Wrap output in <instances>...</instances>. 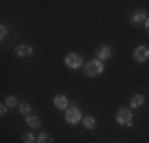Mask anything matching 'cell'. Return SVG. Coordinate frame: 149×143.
<instances>
[{
    "instance_id": "6da1fadb",
    "label": "cell",
    "mask_w": 149,
    "mask_h": 143,
    "mask_svg": "<svg viewBox=\"0 0 149 143\" xmlns=\"http://www.w3.org/2000/svg\"><path fill=\"white\" fill-rule=\"evenodd\" d=\"M102 72H103V64L98 59H94L86 64V75H89V76H97Z\"/></svg>"
},
{
    "instance_id": "7a4b0ae2",
    "label": "cell",
    "mask_w": 149,
    "mask_h": 143,
    "mask_svg": "<svg viewBox=\"0 0 149 143\" xmlns=\"http://www.w3.org/2000/svg\"><path fill=\"white\" fill-rule=\"evenodd\" d=\"M116 121L119 124H127V126H132V111L127 108H120L118 114H116Z\"/></svg>"
},
{
    "instance_id": "3957f363",
    "label": "cell",
    "mask_w": 149,
    "mask_h": 143,
    "mask_svg": "<svg viewBox=\"0 0 149 143\" xmlns=\"http://www.w3.org/2000/svg\"><path fill=\"white\" fill-rule=\"evenodd\" d=\"M65 64L68 67H72V69H78V67H81V64H83V59H81V56L76 54V53H70V54H67V57H65Z\"/></svg>"
},
{
    "instance_id": "277c9868",
    "label": "cell",
    "mask_w": 149,
    "mask_h": 143,
    "mask_svg": "<svg viewBox=\"0 0 149 143\" xmlns=\"http://www.w3.org/2000/svg\"><path fill=\"white\" fill-rule=\"evenodd\" d=\"M65 118H67V121H68L70 124H76V123H79V119H81V111L76 108V107H72V108L67 110Z\"/></svg>"
},
{
    "instance_id": "5b68a950",
    "label": "cell",
    "mask_w": 149,
    "mask_h": 143,
    "mask_svg": "<svg viewBox=\"0 0 149 143\" xmlns=\"http://www.w3.org/2000/svg\"><path fill=\"white\" fill-rule=\"evenodd\" d=\"M133 57H135V60H138V62L148 60L149 59V48H146V46H138V48L135 49V53H133Z\"/></svg>"
},
{
    "instance_id": "8992f818",
    "label": "cell",
    "mask_w": 149,
    "mask_h": 143,
    "mask_svg": "<svg viewBox=\"0 0 149 143\" xmlns=\"http://www.w3.org/2000/svg\"><path fill=\"white\" fill-rule=\"evenodd\" d=\"M95 54H97L100 59H109L113 54V49L109 48V46H106V45H102V46H98L97 49H95Z\"/></svg>"
},
{
    "instance_id": "52a82bcc",
    "label": "cell",
    "mask_w": 149,
    "mask_h": 143,
    "mask_svg": "<svg viewBox=\"0 0 149 143\" xmlns=\"http://www.w3.org/2000/svg\"><path fill=\"white\" fill-rule=\"evenodd\" d=\"M15 53H16V54L17 56H21V57H27V56H30L32 54V53H33V51H32V48H30V46H26V45H19V46H16V49H15Z\"/></svg>"
},
{
    "instance_id": "ba28073f",
    "label": "cell",
    "mask_w": 149,
    "mask_h": 143,
    "mask_svg": "<svg viewBox=\"0 0 149 143\" xmlns=\"http://www.w3.org/2000/svg\"><path fill=\"white\" fill-rule=\"evenodd\" d=\"M67 97L65 95H57V97L54 99V105H56V108H59V110H63V108H67Z\"/></svg>"
},
{
    "instance_id": "9c48e42d",
    "label": "cell",
    "mask_w": 149,
    "mask_h": 143,
    "mask_svg": "<svg viewBox=\"0 0 149 143\" xmlns=\"http://www.w3.org/2000/svg\"><path fill=\"white\" fill-rule=\"evenodd\" d=\"M143 102H144V97H143V95H140V94H138V95H135V97L132 99L130 105H132L133 108H138V107H141V105H143Z\"/></svg>"
},
{
    "instance_id": "30bf717a",
    "label": "cell",
    "mask_w": 149,
    "mask_h": 143,
    "mask_svg": "<svg viewBox=\"0 0 149 143\" xmlns=\"http://www.w3.org/2000/svg\"><path fill=\"white\" fill-rule=\"evenodd\" d=\"M84 127L86 129H94L95 127V118L94 116H86V119H84Z\"/></svg>"
},
{
    "instance_id": "8fae6325",
    "label": "cell",
    "mask_w": 149,
    "mask_h": 143,
    "mask_svg": "<svg viewBox=\"0 0 149 143\" xmlns=\"http://www.w3.org/2000/svg\"><path fill=\"white\" fill-rule=\"evenodd\" d=\"M37 142H38V143H51V142H52V138L49 137L48 134H45V132H41V134L37 137Z\"/></svg>"
},
{
    "instance_id": "7c38bea8",
    "label": "cell",
    "mask_w": 149,
    "mask_h": 143,
    "mask_svg": "<svg viewBox=\"0 0 149 143\" xmlns=\"http://www.w3.org/2000/svg\"><path fill=\"white\" fill-rule=\"evenodd\" d=\"M27 123H29L30 127H38V126H40V118H37V116H29V118H27Z\"/></svg>"
},
{
    "instance_id": "4fadbf2b",
    "label": "cell",
    "mask_w": 149,
    "mask_h": 143,
    "mask_svg": "<svg viewBox=\"0 0 149 143\" xmlns=\"http://www.w3.org/2000/svg\"><path fill=\"white\" fill-rule=\"evenodd\" d=\"M144 18H146V13H144V11H136L133 14V21H135V22H140V21H143Z\"/></svg>"
},
{
    "instance_id": "5bb4252c",
    "label": "cell",
    "mask_w": 149,
    "mask_h": 143,
    "mask_svg": "<svg viewBox=\"0 0 149 143\" xmlns=\"http://www.w3.org/2000/svg\"><path fill=\"white\" fill-rule=\"evenodd\" d=\"M22 142L24 143H33L35 142V137L32 134H24L22 135Z\"/></svg>"
},
{
    "instance_id": "9a60e30c",
    "label": "cell",
    "mask_w": 149,
    "mask_h": 143,
    "mask_svg": "<svg viewBox=\"0 0 149 143\" xmlns=\"http://www.w3.org/2000/svg\"><path fill=\"white\" fill-rule=\"evenodd\" d=\"M19 110H21V113L27 114V113L30 111V105H29V103H22V105L19 107Z\"/></svg>"
},
{
    "instance_id": "2e32d148",
    "label": "cell",
    "mask_w": 149,
    "mask_h": 143,
    "mask_svg": "<svg viewBox=\"0 0 149 143\" xmlns=\"http://www.w3.org/2000/svg\"><path fill=\"white\" fill-rule=\"evenodd\" d=\"M16 99L15 97H8L6 99V107H10V108H13V107H16Z\"/></svg>"
},
{
    "instance_id": "e0dca14e",
    "label": "cell",
    "mask_w": 149,
    "mask_h": 143,
    "mask_svg": "<svg viewBox=\"0 0 149 143\" xmlns=\"http://www.w3.org/2000/svg\"><path fill=\"white\" fill-rule=\"evenodd\" d=\"M0 29H2V34H0V38L3 40V38H5V35H6V27H5V26H2Z\"/></svg>"
},
{
    "instance_id": "ac0fdd59",
    "label": "cell",
    "mask_w": 149,
    "mask_h": 143,
    "mask_svg": "<svg viewBox=\"0 0 149 143\" xmlns=\"http://www.w3.org/2000/svg\"><path fill=\"white\" fill-rule=\"evenodd\" d=\"M5 111H6V107H5V105H2V108H0V113L5 114Z\"/></svg>"
},
{
    "instance_id": "d6986e66",
    "label": "cell",
    "mask_w": 149,
    "mask_h": 143,
    "mask_svg": "<svg viewBox=\"0 0 149 143\" xmlns=\"http://www.w3.org/2000/svg\"><path fill=\"white\" fill-rule=\"evenodd\" d=\"M146 29H148V32H149V19L146 21Z\"/></svg>"
}]
</instances>
